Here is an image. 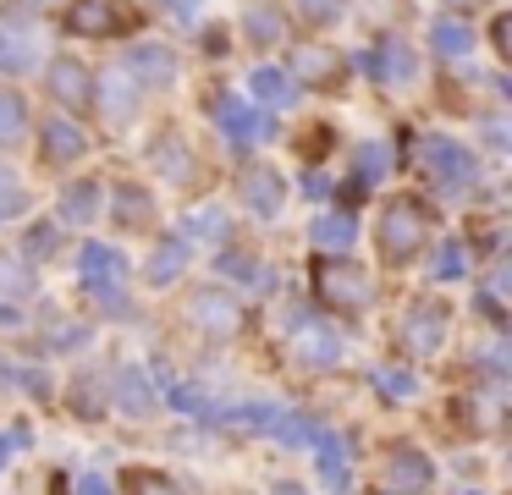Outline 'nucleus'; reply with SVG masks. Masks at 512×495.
<instances>
[{"instance_id":"f257e3e1","label":"nucleus","mask_w":512,"mask_h":495,"mask_svg":"<svg viewBox=\"0 0 512 495\" xmlns=\"http://www.w3.org/2000/svg\"><path fill=\"white\" fill-rule=\"evenodd\" d=\"M424 237H430V209L419 204V198L397 193L386 209H380V226H375V248L386 264H408L413 253L424 248Z\"/></svg>"},{"instance_id":"f03ea898","label":"nucleus","mask_w":512,"mask_h":495,"mask_svg":"<svg viewBox=\"0 0 512 495\" xmlns=\"http://www.w3.org/2000/svg\"><path fill=\"white\" fill-rule=\"evenodd\" d=\"M320 297L336 308V314H347V319H358L369 303H375V281H369L358 264H336V259H325L320 264Z\"/></svg>"},{"instance_id":"7ed1b4c3","label":"nucleus","mask_w":512,"mask_h":495,"mask_svg":"<svg viewBox=\"0 0 512 495\" xmlns=\"http://www.w3.org/2000/svg\"><path fill=\"white\" fill-rule=\"evenodd\" d=\"M188 319L204 336H237V330H243V303H237L226 286H199V292L188 297Z\"/></svg>"},{"instance_id":"20e7f679","label":"nucleus","mask_w":512,"mask_h":495,"mask_svg":"<svg viewBox=\"0 0 512 495\" xmlns=\"http://www.w3.org/2000/svg\"><path fill=\"white\" fill-rule=\"evenodd\" d=\"M446 319L452 314H446V303H435V297L430 303H424V297L408 303V314H402V347H408L413 358H430V352L441 347V336H446Z\"/></svg>"},{"instance_id":"39448f33","label":"nucleus","mask_w":512,"mask_h":495,"mask_svg":"<svg viewBox=\"0 0 512 495\" xmlns=\"http://www.w3.org/2000/svg\"><path fill=\"white\" fill-rule=\"evenodd\" d=\"M45 88H50V99H56V105H72V110L94 105V77H89V66L72 61V55H56V61H50Z\"/></svg>"},{"instance_id":"423d86ee","label":"nucleus","mask_w":512,"mask_h":495,"mask_svg":"<svg viewBox=\"0 0 512 495\" xmlns=\"http://www.w3.org/2000/svg\"><path fill=\"white\" fill-rule=\"evenodd\" d=\"M424 165L441 187H468V176H474V154L452 138H424Z\"/></svg>"},{"instance_id":"0eeeda50","label":"nucleus","mask_w":512,"mask_h":495,"mask_svg":"<svg viewBox=\"0 0 512 495\" xmlns=\"http://www.w3.org/2000/svg\"><path fill=\"white\" fill-rule=\"evenodd\" d=\"M380 484L386 490H424L430 484V457L413 446H391L386 462H380Z\"/></svg>"},{"instance_id":"6e6552de","label":"nucleus","mask_w":512,"mask_h":495,"mask_svg":"<svg viewBox=\"0 0 512 495\" xmlns=\"http://www.w3.org/2000/svg\"><path fill=\"white\" fill-rule=\"evenodd\" d=\"M78 264H83V275H89L94 292H100L105 303L122 308V275H127V270H122V259H116L111 248H100V242H89V248L78 253Z\"/></svg>"},{"instance_id":"1a4fd4ad","label":"nucleus","mask_w":512,"mask_h":495,"mask_svg":"<svg viewBox=\"0 0 512 495\" xmlns=\"http://www.w3.org/2000/svg\"><path fill=\"white\" fill-rule=\"evenodd\" d=\"M67 28L83 33V39H105V33L122 28V0H72Z\"/></svg>"},{"instance_id":"9d476101","label":"nucleus","mask_w":512,"mask_h":495,"mask_svg":"<svg viewBox=\"0 0 512 495\" xmlns=\"http://www.w3.org/2000/svg\"><path fill=\"white\" fill-rule=\"evenodd\" d=\"M292 77L309 88H331V83H342V61L331 50H320V44H298L292 50Z\"/></svg>"},{"instance_id":"9b49d317","label":"nucleus","mask_w":512,"mask_h":495,"mask_svg":"<svg viewBox=\"0 0 512 495\" xmlns=\"http://www.w3.org/2000/svg\"><path fill=\"white\" fill-rule=\"evenodd\" d=\"M210 116L226 127V138H232V143H254V138H265V116H254L248 105H237L232 94H215Z\"/></svg>"},{"instance_id":"f8f14e48","label":"nucleus","mask_w":512,"mask_h":495,"mask_svg":"<svg viewBox=\"0 0 512 495\" xmlns=\"http://www.w3.org/2000/svg\"><path fill=\"white\" fill-rule=\"evenodd\" d=\"M149 160H155V171L166 176V182H193V149H188L182 132H160Z\"/></svg>"},{"instance_id":"ddd939ff","label":"nucleus","mask_w":512,"mask_h":495,"mask_svg":"<svg viewBox=\"0 0 512 495\" xmlns=\"http://www.w3.org/2000/svg\"><path fill=\"white\" fill-rule=\"evenodd\" d=\"M281 193H287V187H281V176L270 171V165H248V171H243V198H248L254 215H276Z\"/></svg>"},{"instance_id":"4468645a","label":"nucleus","mask_w":512,"mask_h":495,"mask_svg":"<svg viewBox=\"0 0 512 495\" xmlns=\"http://www.w3.org/2000/svg\"><path fill=\"white\" fill-rule=\"evenodd\" d=\"M127 77H144V83H171V77H177V55H171L166 44H138V50L127 55Z\"/></svg>"},{"instance_id":"2eb2a0df","label":"nucleus","mask_w":512,"mask_h":495,"mask_svg":"<svg viewBox=\"0 0 512 495\" xmlns=\"http://www.w3.org/2000/svg\"><path fill=\"white\" fill-rule=\"evenodd\" d=\"M89 154V138H83L72 121H50L45 127V160L50 165H72V160H83Z\"/></svg>"},{"instance_id":"dca6fc26","label":"nucleus","mask_w":512,"mask_h":495,"mask_svg":"<svg viewBox=\"0 0 512 495\" xmlns=\"http://www.w3.org/2000/svg\"><path fill=\"white\" fill-rule=\"evenodd\" d=\"M111 396H116V407H122V413H138V418H144L149 407H155V391H149L144 369H116Z\"/></svg>"},{"instance_id":"f3484780","label":"nucleus","mask_w":512,"mask_h":495,"mask_svg":"<svg viewBox=\"0 0 512 495\" xmlns=\"http://www.w3.org/2000/svg\"><path fill=\"white\" fill-rule=\"evenodd\" d=\"M100 116L111 121V127H127V121H133V83H127V72L122 77H105L100 83Z\"/></svg>"},{"instance_id":"a211bd4d","label":"nucleus","mask_w":512,"mask_h":495,"mask_svg":"<svg viewBox=\"0 0 512 495\" xmlns=\"http://www.w3.org/2000/svg\"><path fill=\"white\" fill-rule=\"evenodd\" d=\"M111 209H116V226H149V220H155V204H149V193H144L138 182H122V187H116Z\"/></svg>"},{"instance_id":"6ab92c4d","label":"nucleus","mask_w":512,"mask_h":495,"mask_svg":"<svg viewBox=\"0 0 512 495\" xmlns=\"http://www.w3.org/2000/svg\"><path fill=\"white\" fill-rule=\"evenodd\" d=\"M298 352L314 363V369H325V363L342 358V341H336V330H325V325H298Z\"/></svg>"},{"instance_id":"aec40b11","label":"nucleus","mask_w":512,"mask_h":495,"mask_svg":"<svg viewBox=\"0 0 512 495\" xmlns=\"http://www.w3.org/2000/svg\"><path fill=\"white\" fill-rule=\"evenodd\" d=\"M28 132V105L17 88H0V149H12V143H23Z\"/></svg>"},{"instance_id":"412c9836","label":"nucleus","mask_w":512,"mask_h":495,"mask_svg":"<svg viewBox=\"0 0 512 495\" xmlns=\"http://www.w3.org/2000/svg\"><path fill=\"white\" fill-rule=\"evenodd\" d=\"M182 264H188V237H166L149 253V275H155V281H177Z\"/></svg>"},{"instance_id":"4be33fe9","label":"nucleus","mask_w":512,"mask_h":495,"mask_svg":"<svg viewBox=\"0 0 512 495\" xmlns=\"http://www.w3.org/2000/svg\"><path fill=\"white\" fill-rule=\"evenodd\" d=\"M28 292H34V270H28V259L0 253V297H28Z\"/></svg>"},{"instance_id":"5701e85b","label":"nucleus","mask_w":512,"mask_h":495,"mask_svg":"<svg viewBox=\"0 0 512 495\" xmlns=\"http://www.w3.org/2000/svg\"><path fill=\"white\" fill-rule=\"evenodd\" d=\"M248 88H254V99H265V105H287L292 77H287V72H276V66H259V72L248 77Z\"/></svg>"},{"instance_id":"b1692460","label":"nucleus","mask_w":512,"mask_h":495,"mask_svg":"<svg viewBox=\"0 0 512 495\" xmlns=\"http://www.w3.org/2000/svg\"><path fill=\"white\" fill-rule=\"evenodd\" d=\"M122 495H182L166 473H149V468H133L122 473Z\"/></svg>"},{"instance_id":"393cba45","label":"nucleus","mask_w":512,"mask_h":495,"mask_svg":"<svg viewBox=\"0 0 512 495\" xmlns=\"http://www.w3.org/2000/svg\"><path fill=\"white\" fill-rule=\"evenodd\" d=\"M94 193H100L94 182H78V187H67V198H61V215H67V220H78V226H83V220H89L94 209H100V198H94Z\"/></svg>"},{"instance_id":"a878e982","label":"nucleus","mask_w":512,"mask_h":495,"mask_svg":"<svg viewBox=\"0 0 512 495\" xmlns=\"http://www.w3.org/2000/svg\"><path fill=\"white\" fill-rule=\"evenodd\" d=\"M430 39H435V50H441V55H468L474 33H468L463 22H452V17H446V22H435V33H430Z\"/></svg>"},{"instance_id":"bb28decb","label":"nucleus","mask_w":512,"mask_h":495,"mask_svg":"<svg viewBox=\"0 0 512 495\" xmlns=\"http://www.w3.org/2000/svg\"><path fill=\"white\" fill-rule=\"evenodd\" d=\"M314 237H320L325 248H347V242H353V215H320L314 220Z\"/></svg>"},{"instance_id":"cd10ccee","label":"nucleus","mask_w":512,"mask_h":495,"mask_svg":"<svg viewBox=\"0 0 512 495\" xmlns=\"http://www.w3.org/2000/svg\"><path fill=\"white\" fill-rule=\"evenodd\" d=\"M320 440V473L331 484H347V457H342V440H331V435H314Z\"/></svg>"},{"instance_id":"c85d7f7f","label":"nucleus","mask_w":512,"mask_h":495,"mask_svg":"<svg viewBox=\"0 0 512 495\" xmlns=\"http://www.w3.org/2000/svg\"><path fill=\"white\" fill-rule=\"evenodd\" d=\"M188 231H210V242H221V237H232V220L221 215V209H193V220H188Z\"/></svg>"},{"instance_id":"c756f323","label":"nucleus","mask_w":512,"mask_h":495,"mask_svg":"<svg viewBox=\"0 0 512 495\" xmlns=\"http://www.w3.org/2000/svg\"><path fill=\"white\" fill-rule=\"evenodd\" d=\"M292 6H298V17L309 28H331L336 22V0H292Z\"/></svg>"},{"instance_id":"7c9ffc66","label":"nucleus","mask_w":512,"mask_h":495,"mask_svg":"<svg viewBox=\"0 0 512 495\" xmlns=\"http://www.w3.org/2000/svg\"><path fill=\"white\" fill-rule=\"evenodd\" d=\"M17 209H23V187H17V176L0 165V220H12Z\"/></svg>"},{"instance_id":"2f4dec72","label":"nucleus","mask_w":512,"mask_h":495,"mask_svg":"<svg viewBox=\"0 0 512 495\" xmlns=\"http://www.w3.org/2000/svg\"><path fill=\"white\" fill-rule=\"evenodd\" d=\"M375 385L386 396H413V385H419V380H413L408 369H375Z\"/></svg>"},{"instance_id":"473e14b6","label":"nucleus","mask_w":512,"mask_h":495,"mask_svg":"<svg viewBox=\"0 0 512 495\" xmlns=\"http://www.w3.org/2000/svg\"><path fill=\"white\" fill-rule=\"evenodd\" d=\"M463 264H468V253L457 248V242H441V253H435V275L452 281V275H463Z\"/></svg>"},{"instance_id":"72a5a7b5","label":"nucleus","mask_w":512,"mask_h":495,"mask_svg":"<svg viewBox=\"0 0 512 495\" xmlns=\"http://www.w3.org/2000/svg\"><path fill=\"white\" fill-rule=\"evenodd\" d=\"M248 33H254V44H270V39L281 33L276 11H270V6H254V17H248Z\"/></svg>"},{"instance_id":"f704fd0d","label":"nucleus","mask_w":512,"mask_h":495,"mask_svg":"<svg viewBox=\"0 0 512 495\" xmlns=\"http://www.w3.org/2000/svg\"><path fill=\"white\" fill-rule=\"evenodd\" d=\"M171 402H177L182 413H193V418H210V402H204L199 391H188V385H177V391H171Z\"/></svg>"},{"instance_id":"c9c22d12","label":"nucleus","mask_w":512,"mask_h":495,"mask_svg":"<svg viewBox=\"0 0 512 495\" xmlns=\"http://www.w3.org/2000/svg\"><path fill=\"white\" fill-rule=\"evenodd\" d=\"M28 61V44H17V39H0V66H23Z\"/></svg>"},{"instance_id":"e433bc0d","label":"nucleus","mask_w":512,"mask_h":495,"mask_svg":"<svg viewBox=\"0 0 512 495\" xmlns=\"http://www.w3.org/2000/svg\"><path fill=\"white\" fill-rule=\"evenodd\" d=\"M358 171H364V176H380V171H386V154H380V149H364V160H358Z\"/></svg>"},{"instance_id":"4c0bfd02","label":"nucleus","mask_w":512,"mask_h":495,"mask_svg":"<svg viewBox=\"0 0 512 495\" xmlns=\"http://www.w3.org/2000/svg\"><path fill=\"white\" fill-rule=\"evenodd\" d=\"M50 248H56V226H39L34 231V253H50Z\"/></svg>"},{"instance_id":"58836bf2","label":"nucleus","mask_w":512,"mask_h":495,"mask_svg":"<svg viewBox=\"0 0 512 495\" xmlns=\"http://www.w3.org/2000/svg\"><path fill=\"white\" fill-rule=\"evenodd\" d=\"M17 440H23V429H17V435H0V468H6V457H12Z\"/></svg>"},{"instance_id":"ea45409f","label":"nucleus","mask_w":512,"mask_h":495,"mask_svg":"<svg viewBox=\"0 0 512 495\" xmlns=\"http://www.w3.org/2000/svg\"><path fill=\"white\" fill-rule=\"evenodd\" d=\"M78 495H111V484H105V479H83Z\"/></svg>"},{"instance_id":"a19ab883","label":"nucleus","mask_w":512,"mask_h":495,"mask_svg":"<svg viewBox=\"0 0 512 495\" xmlns=\"http://www.w3.org/2000/svg\"><path fill=\"white\" fill-rule=\"evenodd\" d=\"M276 495H303V490H292V484H281V490Z\"/></svg>"},{"instance_id":"79ce46f5","label":"nucleus","mask_w":512,"mask_h":495,"mask_svg":"<svg viewBox=\"0 0 512 495\" xmlns=\"http://www.w3.org/2000/svg\"><path fill=\"white\" fill-rule=\"evenodd\" d=\"M386 495H424V490H386Z\"/></svg>"}]
</instances>
